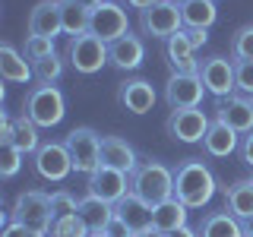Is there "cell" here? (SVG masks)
Segmentation results:
<instances>
[{
    "mask_svg": "<svg viewBox=\"0 0 253 237\" xmlns=\"http://www.w3.org/2000/svg\"><path fill=\"white\" fill-rule=\"evenodd\" d=\"M155 3H162V0H126V6H133V10H149V6H155Z\"/></svg>",
    "mask_w": 253,
    "mask_h": 237,
    "instance_id": "obj_42",
    "label": "cell"
},
{
    "mask_svg": "<svg viewBox=\"0 0 253 237\" xmlns=\"http://www.w3.org/2000/svg\"><path fill=\"white\" fill-rule=\"evenodd\" d=\"M0 76L6 82H29V79H35V70L26 60V54H19L13 44H3L0 47Z\"/></svg>",
    "mask_w": 253,
    "mask_h": 237,
    "instance_id": "obj_26",
    "label": "cell"
},
{
    "mask_svg": "<svg viewBox=\"0 0 253 237\" xmlns=\"http://www.w3.org/2000/svg\"><path fill=\"white\" fill-rule=\"evenodd\" d=\"M19 168H22V152L13 142H3V146H0V174H3V177H16Z\"/></svg>",
    "mask_w": 253,
    "mask_h": 237,
    "instance_id": "obj_35",
    "label": "cell"
},
{
    "mask_svg": "<svg viewBox=\"0 0 253 237\" xmlns=\"http://www.w3.org/2000/svg\"><path fill=\"white\" fill-rule=\"evenodd\" d=\"M3 237H47V234H38V231H32V228L19 225V221H10V225L3 228Z\"/></svg>",
    "mask_w": 253,
    "mask_h": 237,
    "instance_id": "obj_37",
    "label": "cell"
},
{
    "mask_svg": "<svg viewBox=\"0 0 253 237\" xmlns=\"http://www.w3.org/2000/svg\"><path fill=\"white\" fill-rule=\"evenodd\" d=\"M187 212H190L187 205L180 202L177 196H171V199L152 205V228L162 231V234H174V231H180V228H187Z\"/></svg>",
    "mask_w": 253,
    "mask_h": 237,
    "instance_id": "obj_20",
    "label": "cell"
},
{
    "mask_svg": "<svg viewBox=\"0 0 253 237\" xmlns=\"http://www.w3.org/2000/svg\"><path fill=\"white\" fill-rule=\"evenodd\" d=\"M165 51H168V63L174 73H187V76H200V60H196V47L187 38V32L180 29L177 35H171L165 41Z\"/></svg>",
    "mask_w": 253,
    "mask_h": 237,
    "instance_id": "obj_17",
    "label": "cell"
},
{
    "mask_svg": "<svg viewBox=\"0 0 253 237\" xmlns=\"http://www.w3.org/2000/svg\"><path fill=\"white\" fill-rule=\"evenodd\" d=\"M241 158L253 168V133H247V136H244V142H241Z\"/></svg>",
    "mask_w": 253,
    "mask_h": 237,
    "instance_id": "obj_40",
    "label": "cell"
},
{
    "mask_svg": "<svg viewBox=\"0 0 253 237\" xmlns=\"http://www.w3.org/2000/svg\"><path fill=\"white\" fill-rule=\"evenodd\" d=\"M105 234H108V237H133V234H130V228H126V225H124V221H121V218H117V215H114V218H111V221H108V228H105Z\"/></svg>",
    "mask_w": 253,
    "mask_h": 237,
    "instance_id": "obj_38",
    "label": "cell"
},
{
    "mask_svg": "<svg viewBox=\"0 0 253 237\" xmlns=\"http://www.w3.org/2000/svg\"><path fill=\"white\" fill-rule=\"evenodd\" d=\"M139 29H142V35H149V38L168 41L171 35H177V32L184 29L180 3H174V0H162V3L142 10V13H139Z\"/></svg>",
    "mask_w": 253,
    "mask_h": 237,
    "instance_id": "obj_7",
    "label": "cell"
},
{
    "mask_svg": "<svg viewBox=\"0 0 253 237\" xmlns=\"http://www.w3.org/2000/svg\"><path fill=\"white\" fill-rule=\"evenodd\" d=\"M13 139V117H3V126H0V142Z\"/></svg>",
    "mask_w": 253,
    "mask_h": 237,
    "instance_id": "obj_41",
    "label": "cell"
},
{
    "mask_svg": "<svg viewBox=\"0 0 253 237\" xmlns=\"http://www.w3.org/2000/svg\"><path fill=\"white\" fill-rule=\"evenodd\" d=\"M101 164H105V168H114V171H124V174H133L139 168V158H136V149L126 139L101 136Z\"/></svg>",
    "mask_w": 253,
    "mask_h": 237,
    "instance_id": "obj_18",
    "label": "cell"
},
{
    "mask_svg": "<svg viewBox=\"0 0 253 237\" xmlns=\"http://www.w3.org/2000/svg\"><path fill=\"white\" fill-rule=\"evenodd\" d=\"M60 16H63V35H89L92 29V10L83 0H60Z\"/></svg>",
    "mask_w": 253,
    "mask_h": 237,
    "instance_id": "obj_25",
    "label": "cell"
},
{
    "mask_svg": "<svg viewBox=\"0 0 253 237\" xmlns=\"http://www.w3.org/2000/svg\"><path fill=\"white\" fill-rule=\"evenodd\" d=\"M79 215H83V221L89 225V231H105L108 228V221L114 218V205L105 202V199H98V196H89L85 193L83 199H79Z\"/></svg>",
    "mask_w": 253,
    "mask_h": 237,
    "instance_id": "obj_27",
    "label": "cell"
},
{
    "mask_svg": "<svg viewBox=\"0 0 253 237\" xmlns=\"http://www.w3.org/2000/svg\"><path fill=\"white\" fill-rule=\"evenodd\" d=\"M22 54H26V60H29V63H38V60L51 57V54H57V51H54V38L29 35V38H26V47H22Z\"/></svg>",
    "mask_w": 253,
    "mask_h": 237,
    "instance_id": "obj_33",
    "label": "cell"
},
{
    "mask_svg": "<svg viewBox=\"0 0 253 237\" xmlns=\"http://www.w3.org/2000/svg\"><path fill=\"white\" fill-rule=\"evenodd\" d=\"M200 79L206 85V92L215 95V98H228V95H234L237 89V79H234V60L228 57H206L200 60Z\"/></svg>",
    "mask_w": 253,
    "mask_h": 237,
    "instance_id": "obj_10",
    "label": "cell"
},
{
    "mask_svg": "<svg viewBox=\"0 0 253 237\" xmlns=\"http://www.w3.org/2000/svg\"><path fill=\"white\" fill-rule=\"evenodd\" d=\"M203 149H206V155H212V158H228L231 152L241 149V142H237V133L231 126L221 123L215 117V120L209 123V133L203 136Z\"/></svg>",
    "mask_w": 253,
    "mask_h": 237,
    "instance_id": "obj_21",
    "label": "cell"
},
{
    "mask_svg": "<svg viewBox=\"0 0 253 237\" xmlns=\"http://www.w3.org/2000/svg\"><path fill=\"white\" fill-rule=\"evenodd\" d=\"M212 3H215V0H212Z\"/></svg>",
    "mask_w": 253,
    "mask_h": 237,
    "instance_id": "obj_49",
    "label": "cell"
},
{
    "mask_svg": "<svg viewBox=\"0 0 253 237\" xmlns=\"http://www.w3.org/2000/svg\"><path fill=\"white\" fill-rule=\"evenodd\" d=\"M234 79H237V92L253 98V60H234Z\"/></svg>",
    "mask_w": 253,
    "mask_h": 237,
    "instance_id": "obj_36",
    "label": "cell"
},
{
    "mask_svg": "<svg viewBox=\"0 0 253 237\" xmlns=\"http://www.w3.org/2000/svg\"><path fill=\"white\" fill-rule=\"evenodd\" d=\"M114 215L130 228V234H142L152 228V205L146 199H139L136 193H126L121 202L114 205Z\"/></svg>",
    "mask_w": 253,
    "mask_h": 237,
    "instance_id": "obj_19",
    "label": "cell"
},
{
    "mask_svg": "<svg viewBox=\"0 0 253 237\" xmlns=\"http://www.w3.org/2000/svg\"><path fill=\"white\" fill-rule=\"evenodd\" d=\"M83 3H85V6H89V10H98V6H101V3H111V0H83Z\"/></svg>",
    "mask_w": 253,
    "mask_h": 237,
    "instance_id": "obj_45",
    "label": "cell"
},
{
    "mask_svg": "<svg viewBox=\"0 0 253 237\" xmlns=\"http://www.w3.org/2000/svg\"><path fill=\"white\" fill-rule=\"evenodd\" d=\"M38 130H42V126L32 120L29 114H19V117H13V139L10 142L19 149L22 155H26V152L35 155L38 149H42V142H38Z\"/></svg>",
    "mask_w": 253,
    "mask_h": 237,
    "instance_id": "obj_29",
    "label": "cell"
},
{
    "mask_svg": "<svg viewBox=\"0 0 253 237\" xmlns=\"http://www.w3.org/2000/svg\"><path fill=\"white\" fill-rule=\"evenodd\" d=\"M187 38L193 41V47H203L206 41H209V29H184Z\"/></svg>",
    "mask_w": 253,
    "mask_h": 237,
    "instance_id": "obj_39",
    "label": "cell"
},
{
    "mask_svg": "<svg viewBox=\"0 0 253 237\" xmlns=\"http://www.w3.org/2000/svg\"><path fill=\"white\" fill-rule=\"evenodd\" d=\"M51 212H54V221L57 218H67V215H76L79 212V199L67 190H54L51 193Z\"/></svg>",
    "mask_w": 253,
    "mask_h": 237,
    "instance_id": "obj_34",
    "label": "cell"
},
{
    "mask_svg": "<svg viewBox=\"0 0 253 237\" xmlns=\"http://www.w3.org/2000/svg\"><path fill=\"white\" fill-rule=\"evenodd\" d=\"M218 193V180L209 171V164L203 158H184L174 168V196L187 205V209H203L212 202V196Z\"/></svg>",
    "mask_w": 253,
    "mask_h": 237,
    "instance_id": "obj_1",
    "label": "cell"
},
{
    "mask_svg": "<svg viewBox=\"0 0 253 237\" xmlns=\"http://www.w3.org/2000/svg\"><path fill=\"white\" fill-rule=\"evenodd\" d=\"M165 237H200V234H196V228H180V231H174V234H165Z\"/></svg>",
    "mask_w": 253,
    "mask_h": 237,
    "instance_id": "obj_43",
    "label": "cell"
},
{
    "mask_svg": "<svg viewBox=\"0 0 253 237\" xmlns=\"http://www.w3.org/2000/svg\"><path fill=\"white\" fill-rule=\"evenodd\" d=\"M13 221L32 228L38 234H51L54 225V212H51V196L42 190H26V193L16 196L13 202Z\"/></svg>",
    "mask_w": 253,
    "mask_h": 237,
    "instance_id": "obj_4",
    "label": "cell"
},
{
    "mask_svg": "<svg viewBox=\"0 0 253 237\" xmlns=\"http://www.w3.org/2000/svg\"><path fill=\"white\" fill-rule=\"evenodd\" d=\"M85 193H89V196H98V199H105L111 205H117L126 193H130V174L114 171V168H105V164H101L95 174H89Z\"/></svg>",
    "mask_w": 253,
    "mask_h": 237,
    "instance_id": "obj_12",
    "label": "cell"
},
{
    "mask_svg": "<svg viewBox=\"0 0 253 237\" xmlns=\"http://www.w3.org/2000/svg\"><path fill=\"white\" fill-rule=\"evenodd\" d=\"M196 234L200 237H244V225L231 212H209L196 225Z\"/></svg>",
    "mask_w": 253,
    "mask_h": 237,
    "instance_id": "obj_24",
    "label": "cell"
},
{
    "mask_svg": "<svg viewBox=\"0 0 253 237\" xmlns=\"http://www.w3.org/2000/svg\"><path fill=\"white\" fill-rule=\"evenodd\" d=\"M218 120L228 123L234 133H253V98L247 95H228V98H221L218 105Z\"/></svg>",
    "mask_w": 253,
    "mask_h": 237,
    "instance_id": "obj_14",
    "label": "cell"
},
{
    "mask_svg": "<svg viewBox=\"0 0 253 237\" xmlns=\"http://www.w3.org/2000/svg\"><path fill=\"white\" fill-rule=\"evenodd\" d=\"M111 51V63L117 70H136L142 60H146V44H142L139 35H124L117 38L114 44H108Z\"/></svg>",
    "mask_w": 253,
    "mask_h": 237,
    "instance_id": "obj_22",
    "label": "cell"
},
{
    "mask_svg": "<svg viewBox=\"0 0 253 237\" xmlns=\"http://www.w3.org/2000/svg\"><path fill=\"white\" fill-rule=\"evenodd\" d=\"M67 60H70V67L76 70V73H83V76H92V73H98L105 63H111V51H108V44L101 41L98 35H76V38H70V44H67Z\"/></svg>",
    "mask_w": 253,
    "mask_h": 237,
    "instance_id": "obj_5",
    "label": "cell"
},
{
    "mask_svg": "<svg viewBox=\"0 0 253 237\" xmlns=\"http://www.w3.org/2000/svg\"><path fill=\"white\" fill-rule=\"evenodd\" d=\"M130 193H136L139 199H146L149 205H158L174 196V171L168 164L146 158L139 161V168L130 174Z\"/></svg>",
    "mask_w": 253,
    "mask_h": 237,
    "instance_id": "obj_2",
    "label": "cell"
},
{
    "mask_svg": "<svg viewBox=\"0 0 253 237\" xmlns=\"http://www.w3.org/2000/svg\"><path fill=\"white\" fill-rule=\"evenodd\" d=\"M32 70H35V82L38 85H54L63 76V57L60 54H51V57L32 63Z\"/></svg>",
    "mask_w": 253,
    "mask_h": 237,
    "instance_id": "obj_30",
    "label": "cell"
},
{
    "mask_svg": "<svg viewBox=\"0 0 253 237\" xmlns=\"http://www.w3.org/2000/svg\"><path fill=\"white\" fill-rule=\"evenodd\" d=\"M92 237H108V234H105V231H95V234H92Z\"/></svg>",
    "mask_w": 253,
    "mask_h": 237,
    "instance_id": "obj_47",
    "label": "cell"
},
{
    "mask_svg": "<svg viewBox=\"0 0 253 237\" xmlns=\"http://www.w3.org/2000/svg\"><path fill=\"white\" fill-rule=\"evenodd\" d=\"M35 164V174L42 180H51V184H60V180L70 177L73 171V158H70L67 142H42V149L32 158Z\"/></svg>",
    "mask_w": 253,
    "mask_h": 237,
    "instance_id": "obj_8",
    "label": "cell"
},
{
    "mask_svg": "<svg viewBox=\"0 0 253 237\" xmlns=\"http://www.w3.org/2000/svg\"><path fill=\"white\" fill-rule=\"evenodd\" d=\"M209 117H206L203 108H177L168 114L165 120V130H168L171 139L177 142H203V136L209 133Z\"/></svg>",
    "mask_w": 253,
    "mask_h": 237,
    "instance_id": "obj_9",
    "label": "cell"
},
{
    "mask_svg": "<svg viewBox=\"0 0 253 237\" xmlns=\"http://www.w3.org/2000/svg\"><path fill=\"white\" fill-rule=\"evenodd\" d=\"M63 32V16H60V0H42L29 13V35L42 38H57Z\"/></svg>",
    "mask_w": 253,
    "mask_h": 237,
    "instance_id": "obj_16",
    "label": "cell"
},
{
    "mask_svg": "<svg viewBox=\"0 0 253 237\" xmlns=\"http://www.w3.org/2000/svg\"><path fill=\"white\" fill-rule=\"evenodd\" d=\"M133 237H165L162 231H155V228H149V231H142V234H133Z\"/></svg>",
    "mask_w": 253,
    "mask_h": 237,
    "instance_id": "obj_46",
    "label": "cell"
},
{
    "mask_svg": "<svg viewBox=\"0 0 253 237\" xmlns=\"http://www.w3.org/2000/svg\"><path fill=\"white\" fill-rule=\"evenodd\" d=\"M22 114H29L38 126H57L63 120V114H67L63 92L57 85H35V89L26 95Z\"/></svg>",
    "mask_w": 253,
    "mask_h": 237,
    "instance_id": "obj_3",
    "label": "cell"
},
{
    "mask_svg": "<svg viewBox=\"0 0 253 237\" xmlns=\"http://www.w3.org/2000/svg\"><path fill=\"white\" fill-rule=\"evenodd\" d=\"M206 85L200 76H187V73H171L168 85H165V101L171 111L177 108H200L203 105Z\"/></svg>",
    "mask_w": 253,
    "mask_h": 237,
    "instance_id": "obj_13",
    "label": "cell"
},
{
    "mask_svg": "<svg viewBox=\"0 0 253 237\" xmlns=\"http://www.w3.org/2000/svg\"><path fill=\"white\" fill-rule=\"evenodd\" d=\"M92 35H98L105 44H114L117 38L130 35V22H126V10L121 3H101L98 10H92Z\"/></svg>",
    "mask_w": 253,
    "mask_h": 237,
    "instance_id": "obj_11",
    "label": "cell"
},
{
    "mask_svg": "<svg viewBox=\"0 0 253 237\" xmlns=\"http://www.w3.org/2000/svg\"><path fill=\"white\" fill-rule=\"evenodd\" d=\"M67 149L70 158H73V171L76 174H95L101 168V136L92 130V126H76V130L67 133Z\"/></svg>",
    "mask_w": 253,
    "mask_h": 237,
    "instance_id": "obj_6",
    "label": "cell"
},
{
    "mask_svg": "<svg viewBox=\"0 0 253 237\" xmlns=\"http://www.w3.org/2000/svg\"><path fill=\"white\" fill-rule=\"evenodd\" d=\"M180 16H184V29H209L218 19V10L212 0H187L180 3Z\"/></svg>",
    "mask_w": 253,
    "mask_h": 237,
    "instance_id": "obj_28",
    "label": "cell"
},
{
    "mask_svg": "<svg viewBox=\"0 0 253 237\" xmlns=\"http://www.w3.org/2000/svg\"><path fill=\"white\" fill-rule=\"evenodd\" d=\"M174 3H187V0H174Z\"/></svg>",
    "mask_w": 253,
    "mask_h": 237,
    "instance_id": "obj_48",
    "label": "cell"
},
{
    "mask_svg": "<svg viewBox=\"0 0 253 237\" xmlns=\"http://www.w3.org/2000/svg\"><path fill=\"white\" fill-rule=\"evenodd\" d=\"M225 212L241 221L253 215V177H241L225 187Z\"/></svg>",
    "mask_w": 253,
    "mask_h": 237,
    "instance_id": "obj_23",
    "label": "cell"
},
{
    "mask_svg": "<svg viewBox=\"0 0 253 237\" xmlns=\"http://www.w3.org/2000/svg\"><path fill=\"white\" fill-rule=\"evenodd\" d=\"M231 57L234 60H253V22L241 26L231 35Z\"/></svg>",
    "mask_w": 253,
    "mask_h": 237,
    "instance_id": "obj_32",
    "label": "cell"
},
{
    "mask_svg": "<svg viewBox=\"0 0 253 237\" xmlns=\"http://www.w3.org/2000/svg\"><path fill=\"white\" fill-rule=\"evenodd\" d=\"M51 237H92L89 225L83 221V215H67V218H57L51 225Z\"/></svg>",
    "mask_w": 253,
    "mask_h": 237,
    "instance_id": "obj_31",
    "label": "cell"
},
{
    "mask_svg": "<svg viewBox=\"0 0 253 237\" xmlns=\"http://www.w3.org/2000/svg\"><path fill=\"white\" fill-rule=\"evenodd\" d=\"M241 225H244V237H253V215H250V218H244Z\"/></svg>",
    "mask_w": 253,
    "mask_h": 237,
    "instance_id": "obj_44",
    "label": "cell"
},
{
    "mask_svg": "<svg viewBox=\"0 0 253 237\" xmlns=\"http://www.w3.org/2000/svg\"><path fill=\"white\" fill-rule=\"evenodd\" d=\"M155 98L158 95H155L149 79H126V82H121V89H117V101L130 114H149L155 108Z\"/></svg>",
    "mask_w": 253,
    "mask_h": 237,
    "instance_id": "obj_15",
    "label": "cell"
}]
</instances>
